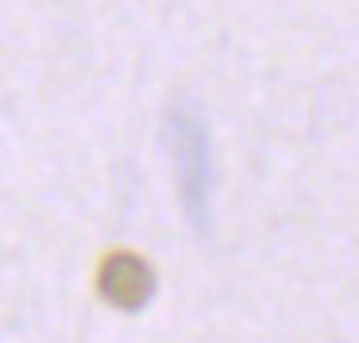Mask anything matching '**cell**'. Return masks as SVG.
<instances>
[{
    "label": "cell",
    "instance_id": "obj_1",
    "mask_svg": "<svg viewBox=\"0 0 359 343\" xmlns=\"http://www.w3.org/2000/svg\"><path fill=\"white\" fill-rule=\"evenodd\" d=\"M170 155H174V174H178V197L186 216L197 227L209 220V132L194 112H174L170 116Z\"/></svg>",
    "mask_w": 359,
    "mask_h": 343
},
{
    "label": "cell",
    "instance_id": "obj_2",
    "mask_svg": "<svg viewBox=\"0 0 359 343\" xmlns=\"http://www.w3.org/2000/svg\"><path fill=\"white\" fill-rule=\"evenodd\" d=\"M97 289L109 304L124 312H140L143 304L155 297V270L143 262L132 251H116L101 262V274H97Z\"/></svg>",
    "mask_w": 359,
    "mask_h": 343
}]
</instances>
